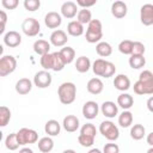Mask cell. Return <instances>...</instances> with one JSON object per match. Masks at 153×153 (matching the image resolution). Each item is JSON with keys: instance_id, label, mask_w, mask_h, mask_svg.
<instances>
[{"instance_id": "6da1fadb", "label": "cell", "mask_w": 153, "mask_h": 153, "mask_svg": "<svg viewBox=\"0 0 153 153\" xmlns=\"http://www.w3.org/2000/svg\"><path fill=\"white\" fill-rule=\"evenodd\" d=\"M133 88L136 94H153V73L147 69L142 71Z\"/></svg>"}, {"instance_id": "7a4b0ae2", "label": "cell", "mask_w": 153, "mask_h": 153, "mask_svg": "<svg viewBox=\"0 0 153 153\" xmlns=\"http://www.w3.org/2000/svg\"><path fill=\"white\" fill-rule=\"evenodd\" d=\"M57 96L62 104H72L76 97V86L74 85V82L71 81L62 82L57 88Z\"/></svg>"}, {"instance_id": "3957f363", "label": "cell", "mask_w": 153, "mask_h": 153, "mask_svg": "<svg viewBox=\"0 0 153 153\" xmlns=\"http://www.w3.org/2000/svg\"><path fill=\"white\" fill-rule=\"evenodd\" d=\"M86 41L88 43H99L103 37V26L99 19H92L86 30Z\"/></svg>"}, {"instance_id": "277c9868", "label": "cell", "mask_w": 153, "mask_h": 153, "mask_svg": "<svg viewBox=\"0 0 153 153\" xmlns=\"http://www.w3.org/2000/svg\"><path fill=\"white\" fill-rule=\"evenodd\" d=\"M99 131L109 141H116L120 137V130L111 121H103L99 126Z\"/></svg>"}, {"instance_id": "5b68a950", "label": "cell", "mask_w": 153, "mask_h": 153, "mask_svg": "<svg viewBox=\"0 0 153 153\" xmlns=\"http://www.w3.org/2000/svg\"><path fill=\"white\" fill-rule=\"evenodd\" d=\"M17 137H18V142H19L20 146L35 143V142L38 141L37 131L33 130V129H30V128H22V129H19V131H17Z\"/></svg>"}, {"instance_id": "8992f818", "label": "cell", "mask_w": 153, "mask_h": 153, "mask_svg": "<svg viewBox=\"0 0 153 153\" xmlns=\"http://www.w3.org/2000/svg\"><path fill=\"white\" fill-rule=\"evenodd\" d=\"M17 68V60L12 55H4L0 59V76H6L13 73Z\"/></svg>"}, {"instance_id": "52a82bcc", "label": "cell", "mask_w": 153, "mask_h": 153, "mask_svg": "<svg viewBox=\"0 0 153 153\" xmlns=\"http://www.w3.org/2000/svg\"><path fill=\"white\" fill-rule=\"evenodd\" d=\"M22 30L26 36L35 37L41 31L39 22L37 19H35V18H26V19H24V22L22 24Z\"/></svg>"}, {"instance_id": "ba28073f", "label": "cell", "mask_w": 153, "mask_h": 153, "mask_svg": "<svg viewBox=\"0 0 153 153\" xmlns=\"http://www.w3.org/2000/svg\"><path fill=\"white\" fill-rule=\"evenodd\" d=\"M51 81H53L51 74L48 71H44V69L37 72L35 74V76H33V84L38 88H47V87H49L51 85Z\"/></svg>"}, {"instance_id": "9c48e42d", "label": "cell", "mask_w": 153, "mask_h": 153, "mask_svg": "<svg viewBox=\"0 0 153 153\" xmlns=\"http://www.w3.org/2000/svg\"><path fill=\"white\" fill-rule=\"evenodd\" d=\"M140 20L145 26L153 25V5L145 4L140 8Z\"/></svg>"}, {"instance_id": "30bf717a", "label": "cell", "mask_w": 153, "mask_h": 153, "mask_svg": "<svg viewBox=\"0 0 153 153\" xmlns=\"http://www.w3.org/2000/svg\"><path fill=\"white\" fill-rule=\"evenodd\" d=\"M82 116L87 120H93L98 116L99 112V105L93 102V100H88L82 105Z\"/></svg>"}, {"instance_id": "8fae6325", "label": "cell", "mask_w": 153, "mask_h": 153, "mask_svg": "<svg viewBox=\"0 0 153 153\" xmlns=\"http://www.w3.org/2000/svg\"><path fill=\"white\" fill-rule=\"evenodd\" d=\"M78 5L74 1H66L61 5V14L67 19L74 18L78 14Z\"/></svg>"}, {"instance_id": "7c38bea8", "label": "cell", "mask_w": 153, "mask_h": 153, "mask_svg": "<svg viewBox=\"0 0 153 153\" xmlns=\"http://www.w3.org/2000/svg\"><path fill=\"white\" fill-rule=\"evenodd\" d=\"M62 23V17L57 12H48L44 17V24L49 29H57Z\"/></svg>"}, {"instance_id": "4fadbf2b", "label": "cell", "mask_w": 153, "mask_h": 153, "mask_svg": "<svg viewBox=\"0 0 153 153\" xmlns=\"http://www.w3.org/2000/svg\"><path fill=\"white\" fill-rule=\"evenodd\" d=\"M4 43L8 48H16L22 43V36L19 32L11 30L4 35Z\"/></svg>"}, {"instance_id": "5bb4252c", "label": "cell", "mask_w": 153, "mask_h": 153, "mask_svg": "<svg viewBox=\"0 0 153 153\" xmlns=\"http://www.w3.org/2000/svg\"><path fill=\"white\" fill-rule=\"evenodd\" d=\"M67 41H68V37L63 30H60V29L54 30L50 35V43L54 47H65Z\"/></svg>"}, {"instance_id": "9a60e30c", "label": "cell", "mask_w": 153, "mask_h": 153, "mask_svg": "<svg viewBox=\"0 0 153 153\" xmlns=\"http://www.w3.org/2000/svg\"><path fill=\"white\" fill-rule=\"evenodd\" d=\"M79 118L74 115H67L62 121V127L68 133H74L79 128Z\"/></svg>"}, {"instance_id": "2e32d148", "label": "cell", "mask_w": 153, "mask_h": 153, "mask_svg": "<svg viewBox=\"0 0 153 153\" xmlns=\"http://www.w3.org/2000/svg\"><path fill=\"white\" fill-rule=\"evenodd\" d=\"M127 12H128V7H127V4L121 1V0H117L115 2H112L111 5V13L115 18H124L127 16Z\"/></svg>"}, {"instance_id": "e0dca14e", "label": "cell", "mask_w": 153, "mask_h": 153, "mask_svg": "<svg viewBox=\"0 0 153 153\" xmlns=\"http://www.w3.org/2000/svg\"><path fill=\"white\" fill-rule=\"evenodd\" d=\"M114 86L118 91H128L130 88V79L126 74H118L114 79Z\"/></svg>"}, {"instance_id": "ac0fdd59", "label": "cell", "mask_w": 153, "mask_h": 153, "mask_svg": "<svg viewBox=\"0 0 153 153\" xmlns=\"http://www.w3.org/2000/svg\"><path fill=\"white\" fill-rule=\"evenodd\" d=\"M100 111H102V114H103L105 117H108V118H114V117L117 115V112H118V108H117V105H116L114 102L106 100V102H104V103L100 105Z\"/></svg>"}, {"instance_id": "d6986e66", "label": "cell", "mask_w": 153, "mask_h": 153, "mask_svg": "<svg viewBox=\"0 0 153 153\" xmlns=\"http://www.w3.org/2000/svg\"><path fill=\"white\" fill-rule=\"evenodd\" d=\"M86 88L91 94H99L104 88V84L99 78H92L87 81Z\"/></svg>"}, {"instance_id": "ffe728a7", "label": "cell", "mask_w": 153, "mask_h": 153, "mask_svg": "<svg viewBox=\"0 0 153 153\" xmlns=\"http://www.w3.org/2000/svg\"><path fill=\"white\" fill-rule=\"evenodd\" d=\"M16 91L19 94H27L32 88V81L27 78H22L16 82Z\"/></svg>"}, {"instance_id": "44dd1931", "label": "cell", "mask_w": 153, "mask_h": 153, "mask_svg": "<svg viewBox=\"0 0 153 153\" xmlns=\"http://www.w3.org/2000/svg\"><path fill=\"white\" fill-rule=\"evenodd\" d=\"M67 32L73 37H79L84 33V25L78 20H71L67 25Z\"/></svg>"}, {"instance_id": "7402d4cb", "label": "cell", "mask_w": 153, "mask_h": 153, "mask_svg": "<svg viewBox=\"0 0 153 153\" xmlns=\"http://www.w3.org/2000/svg\"><path fill=\"white\" fill-rule=\"evenodd\" d=\"M117 105L121 106L123 110H129L134 105V98L129 93H121L117 97Z\"/></svg>"}, {"instance_id": "603a6c76", "label": "cell", "mask_w": 153, "mask_h": 153, "mask_svg": "<svg viewBox=\"0 0 153 153\" xmlns=\"http://www.w3.org/2000/svg\"><path fill=\"white\" fill-rule=\"evenodd\" d=\"M60 130H61V124L56 120L47 121L44 126V131L45 134H48V136H56L60 134Z\"/></svg>"}, {"instance_id": "cb8c5ba5", "label": "cell", "mask_w": 153, "mask_h": 153, "mask_svg": "<svg viewBox=\"0 0 153 153\" xmlns=\"http://www.w3.org/2000/svg\"><path fill=\"white\" fill-rule=\"evenodd\" d=\"M49 50H50V43L45 39H37L33 43V51L41 56L49 54Z\"/></svg>"}, {"instance_id": "d4e9b609", "label": "cell", "mask_w": 153, "mask_h": 153, "mask_svg": "<svg viewBox=\"0 0 153 153\" xmlns=\"http://www.w3.org/2000/svg\"><path fill=\"white\" fill-rule=\"evenodd\" d=\"M96 51H97V54H98L99 56H102V57H108V56H110V55L112 54V47H111L110 43L100 41V42L97 43V45H96Z\"/></svg>"}, {"instance_id": "484cf974", "label": "cell", "mask_w": 153, "mask_h": 153, "mask_svg": "<svg viewBox=\"0 0 153 153\" xmlns=\"http://www.w3.org/2000/svg\"><path fill=\"white\" fill-rule=\"evenodd\" d=\"M91 68V61L86 56H79L75 61V69L79 73H86Z\"/></svg>"}, {"instance_id": "4316f807", "label": "cell", "mask_w": 153, "mask_h": 153, "mask_svg": "<svg viewBox=\"0 0 153 153\" xmlns=\"http://www.w3.org/2000/svg\"><path fill=\"white\" fill-rule=\"evenodd\" d=\"M38 149L42 153H49L54 148V141L50 136H44L38 140Z\"/></svg>"}, {"instance_id": "83f0119b", "label": "cell", "mask_w": 153, "mask_h": 153, "mask_svg": "<svg viewBox=\"0 0 153 153\" xmlns=\"http://www.w3.org/2000/svg\"><path fill=\"white\" fill-rule=\"evenodd\" d=\"M59 53H60V55H61V57L66 65L72 63L75 59V50L72 47H63Z\"/></svg>"}, {"instance_id": "f1b7e54d", "label": "cell", "mask_w": 153, "mask_h": 153, "mask_svg": "<svg viewBox=\"0 0 153 153\" xmlns=\"http://www.w3.org/2000/svg\"><path fill=\"white\" fill-rule=\"evenodd\" d=\"M133 123V114L129 110H124L122 114L118 115V124L122 128H128Z\"/></svg>"}, {"instance_id": "f546056e", "label": "cell", "mask_w": 153, "mask_h": 153, "mask_svg": "<svg viewBox=\"0 0 153 153\" xmlns=\"http://www.w3.org/2000/svg\"><path fill=\"white\" fill-rule=\"evenodd\" d=\"M146 65V59L143 55H130L129 66L133 69H140Z\"/></svg>"}, {"instance_id": "4dcf8cb0", "label": "cell", "mask_w": 153, "mask_h": 153, "mask_svg": "<svg viewBox=\"0 0 153 153\" xmlns=\"http://www.w3.org/2000/svg\"><path fill=\"white\" fill-rule=\"evenodd\" d=\"M106 63H108L106 60L97 59V60L93 62V65H92V71H93V73H94L97 76H103V75H104V72H105V68H106Z\"/></svg>"}, {"instance_id": "1f68e13d", "label": "cell", "mask_w": 153, "mask_h": 153, "mask_svg": "<svg viewBox=\"0 0 153 153\" xmlns=\"http://www.w3.org/2000/svg\"><path fill=\"white\" fill-rule=\"evenodd\" d=\"M146 134V129L142 124L137 123V124H134L131 128H130V137L133 140H141L143 139Z\"/></svg>"}, {"instance_id": "d6a6232c", "label": "cell", "mask_w": 153, "mask_h": 153, "mask_svg": "<svg viewBox=\"0 0 153 153\" xmlns=\"http://www.w3.org/2000/svg\"><path fill=\"white\" fill-rule=\"evenodd\" d=\"M5 146L7 149L10 151H16L18 149V147L20 146L18 142V137H17V133H11L6 136L5 139Z\"/></svg>"}, {"instance_id": "836d02e7", "label": "cell", "mask_w": 153, "mask_h": 153, "mask_svg": "<svg viewBox=\"0 0 153 153\" xmlns=\"http://www.w3.org/2000/svg\"><path fill=\"white\" fill-rule=\"evenodd\" d=\"M76 20H78L79 23H81L82 25H84V24H87V25H88V23L92 20V13H91V11L87 10V8H81V10H79V12H78V14H76Z\"/></svg>"}, {"instance_id": "e575fe53", "label": "cell", "mask_w": 153, "mask_h": 153, "mask_svg": "<svg viewBox=\"0 0 153 153\" xmlns=\"http://www.w3.org/2000/svg\"><path fill=\"white\" fill-rule=\"evenodd\" d=\"M51 55H53V71H55V72L62 71L65 68L66 63L62 60L60 53L59 51H55V53H51Z\"/></svg>"}, {"instance_id": "d590c367", "label": "cell", "mask_w": 153, "mask_h": 153, "mask_svg": "<svg viewBox=\"0 0 153 153\" xmlns=\"http://www.w3.org/2000/svg\"><path fill=\"white\" fill-rule=\"evenodd\" d=\"M133 47H134V42L133 41H130V39H123L118 44V50H120V53H122L124 55H131Z\"/></svg>"}, {"instance_id": "8d00e7d4", "label": "cell", "mask_w": 153, "mask_h": 153, "mask_svg": "<svg viewBox=\"0 0 153 153\" xmlns=\"http://www.w3.org/2000/svg\"><path fill=\"white\" fill-rule=\"evenodd\" d=\"M11 120V110L2 105L0 106V127H6Z\"/></svg>"}, {"instance_id": "74e56055", "label": "cell", "mask_w": 153, "mask_h": 153, "mask_svg": "<svg viewBox=\"0 0 153 153\" xmlns=\"http://www.w3.org/2000/svg\"><path fill=\"white\" fill-rule=\"evenodd\" d=\"M39 63H41V66L43 67L44 71L53 69V55L49 53V54H45V55L41 56Z\"/></svg>"}, {"instance_id": "f35d334b", "label": "cell", "mask_w": 153, "mask_h": 153, "mask_svg": "<svg viewBox=\"0 0 153 153\" xmlns=\"http://www.w3.org/2000/svg\"><path fill=\"white\" fill-rule=\"evenodd\" d=\"M80 134H84V135H88V136H93L96 137V134H97V129L96 127L92 124V123H86L81 127L80 129Z\"/></svg>"}, {"instance_id": "ab89813d", "label": "cell", "mask_w": 153, "mask_h": 153, "mask_svg": "<svg viewBox=\"0 0 153 153\" xmlns=\"http://www.w3.org/2000/svg\"><path fill=\"white\" fill-rule=\"evenodd\" d=\"M78 141L82 147H91L94 143V137L88 136V135H84V134H79Z\"/></svg>"}, {"instance_id": "60d3db41", "label": "cell", "mask_w": 153, "mask_h": 153, "mask_svg": "<svg viewBox=\"0 0 153 153\" xmlns=\"http://www.w3.org/2000/svg\"><path fill=\"white\" fill-rule=\"evenodd\" d=\"M41 6V1L39 0H25L24 1V7L26 11L33 12L36 10H38Z\"/></svg>"}, {"instance_id": "b9f144b4", "label": "cell", "mask_w": 153, "mask_h": 153, "mask_svg": "<svg viewBox=\"0 0 153 153\" xmlns=\"http://www.w3.org/2000/svg\"><path fill=\"white\" fill-rule=\"evenodd\" d=\"M145 51H146V48H145L143 43H141V42H134L131 55H143Z\"/></svg>"}, {"instance_id": "7bdbcfd3", "label": "cell", "mask_w": 153, "mask_h": 153, "mask_svg": "<svg viewBox=\"0 0 153 153\" xmlns=\"http://www.w3.org/2000/svg\"><path fill=\"white\" fill-rule=\"evenodd\" d=\"M103 153H120V147L116 143H105L103 147Z\"/></svg>"}, {"instance_id": "ee69618b", "label": "cell", "mask_w": 153, "mask_h": 153, "mask_svg": "<svg viewBox=\"0 0 153 153\" xmlns=\"http://www.w3.org/2000/svg\"><path fill=\"white\" fill-rule=\"evenodd\" d=\"M115 73H116V67H115V65H114L112 62L108 61V63H106V68H105V72H104L103 78H110V76H112Z\"/></svg>"}, {"instance_id": "f6af8a7d", "label": "cell", "mask_w": 153, "mask_h": 153, "mask_svg": "<svg viewBox=\"0 0 153 153\" xmlns=\"http://www.w3.org/2000/svg\"><path fill=\"white\" fill-rule=\"evenodd\" d=\"M18 0H2L1 5L6 8V10H14L18 6Z\"/></svg>"}, {"instance_id": "bcb514c9", "label": "cell", "mask_w": 153, "mask_h": 153, "mask_svg": "<svg viewBox=\"0 0 153 153\" xmlns=\"http://www.w3.org/2000/svg\"><path fill=\"white\" fill-rule=\"evenodd\" d=\"M97 4V0H91V1H85V0H76V5L78 6H81L82 8H87V7H91L93 5Z\"/></svg>"}, {"instance_id": "7dc6e473", "label": "cell", "mask_w": 153, "mask_h": 153, "mask_svg": "<svg viewBox=\"0 0 153 153\" xmlns=\"http://www.w3.org/2000/svg\"><path fill=\"white\" fill-rule=\"evenodd\" d=\"M0 22H1V29H0V33L2 35L5 31V26H6V22H7V14L5 11H0Z\"/></svg>"}, {"instance_id": "c3c4849f", "label": "cell", "mask_w": 153, "mask_h": 153, "mask_svg": "<svg viewBox=\"0 0 153 153\" xmlns=\"http://www.w3.org/2000/svg\"><path fill=\"white\" fill-rule=\"evenodd\" d=\"M146 105H147V109H148L151 112H153V96H152V97H149V98L147 99Z\"/></svg>"}, {"instance_id": "681fc988", "label": "cell", "mask_w": 153, "mask_h": 153, "mask_svg": "<svg viewBox=\"0 0 153 153\" xmlns=\"http://www.w3.org/2000/svg\"><path fill=\"white\" fill-rule=\"evenodd\" d=\"M146 140H147V143H148L151 147H153V131H152V133H149V134L147 135Z\"/></svg>"}, {"instance_id": "f907efd6", "label": "cell", "mask_w": 153, "mask_h": 153, "mask_svg": "<svg viewBox=\"0 0 153 153\" xmlns=\"http://www.w3.org/2000/svg\"><path fill=\"white\" fill-rule=\"evenodd\" d=\"M18 153H33V151L31 148H29V147H23Z\"/></svg>"}, {"instance_id": "816d5d0a", "label": "cell", "mask_w": 153, "mask_h": 153, "mask_svg": "<svg viewBox=\"0 0 153 153\" xmlns=\"http://www.w3.org/2000/svg\"><path fill=\"white\" fill-rule=\"evenodd\" d=\"M87 153H103L100 149H98V148H92V149H90Z\"/></svg>"}, {"instance_id": "f5cc1de1", "label": "cell", "mask_w": 153, "mask_h": 153, "mask_svg": "<svg viewBox=\"0 0 153 153\" xmlns=\"http://www.w3.org/2000/svg\"><path fill=\"white\" fill-rule=\"evenodd\" d=\"M62 153H76L74 149H65Z\"/></svg>"}, {"instance_id": "db71d44e", "label": "cell", "mask_w": 153, "mask_h": 153, "mask_svg": "<svg viewBox=\"0 0 153 153\" xmlns=\"http://www.w3.org/2000/svg\"><path fill=\"white\" fill-rule=\"evenodd\" d=\"M147 153H153V147H151V148L147 151Z\"/></svg>"}]
</instances>
